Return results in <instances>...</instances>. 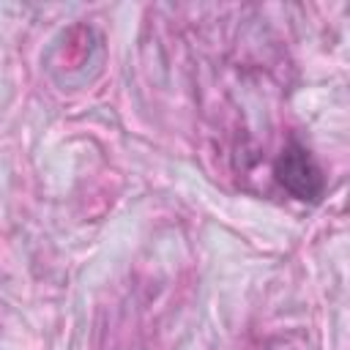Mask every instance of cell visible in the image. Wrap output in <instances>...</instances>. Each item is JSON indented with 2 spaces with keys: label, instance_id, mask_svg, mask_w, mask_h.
Listing matches in <instances>:
<instances>
[{
  "label": "cell",
  "instance_id": "1",
  "mask_svg": "<svg viewBox=\"0 0 350 350\" xmlns=\"http://www.w3.org/2000/svg\"><path fill=\"white\" fill-rule=\"evenodd\" d=\"M273 175H276L279 186L301 202L314 205L325 194V175H323L320 164L314 161V156L301 142H290L279 153V159L273 164Z\"/></svg>",
  "mask_w": 350,
  "mask_h": 350
}]
</instances>
